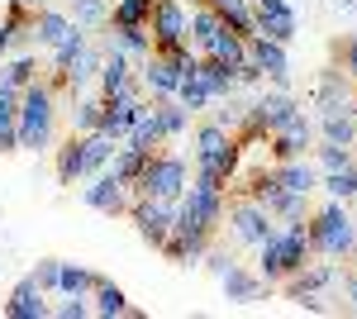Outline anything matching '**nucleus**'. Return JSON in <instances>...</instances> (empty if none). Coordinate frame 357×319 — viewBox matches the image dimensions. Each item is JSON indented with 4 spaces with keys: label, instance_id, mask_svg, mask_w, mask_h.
I'll return each mask as SVG.
<instances>
[{
    "label": "nucleus",
    "instance_id": "obj_24",
    "mask_svg": "<svg viewBox=\"0 0 357 319\" xmlns=\"http://www.w3.org/2000/svg\"><path fill=\"white\" fill-rule=\"evenodd\" d=\"M91 305H96V315H105V319H143L134 305H129V295L119 291L114 281H105V276L96 281V291H91Z\"/></svg>",
    "mask_w": 357,
    "mask_h": 319
},
{
    "label": "nucleus",
    "instance_id": "obj_49",
    "mask_svg": "<svg viewBox=\"0 0 357 319\" xmlns=\"http://www.w3.org/2000/svg\"><path fill=\"white\" fill-rule=\"evenodd\" d=\"M343 281V291H348V305L357 310V272H348V276H338Z\"/></svg>",
    "mask_w": 357,
    "mask_h": 319
},
{
    "label": "nucleus",
    "instance_id": "obj_13",
    "mask_svg": "<svg viewBox=\"0 0 357 319\" xmlns=\"http://www.w3.org/2000/svg\"><path fill=\"white\" fill-rule=\"evenodd\" d=\"M82 195H86V205H91V210L110 214V219H114V214H129V200H134L129 186H124L114 172H96V177H91V186H86Z\"/></svg>",
    "mask_w": 357,
    "mask_h": 319
},
{
    "label": "nucleus",
    "instance_id": "obj_32",
    "mask_svg": "<svg viewBox=\"0 0 357 319\" xmlns=\"http://www.w3.org/2000/svg\"><path fill=\"white\" fill-rule=\"evenodd\" d=\"M210 10H215L234 34H243V38L257 34V20H252V5H248V0H210Z\"/></svg>",
    "mask_w": 357,
    "mask_h": 319
},
{
    "label": "nucleus",
    "instance_id": "obj_18",
    "mask_svg": "<svg viewBox=\"0 0 357 319\" xmlns=\"http://www.w3.org/2000/svg\"><path fill=\"white\" fill-rule=\"evenodd\" d=\"M272 177L281 191H296V195H314L319 191V167L310 158H291V162H272Z\"/></svg>",
    "mask_w": 357,
    "mask_h": 319
},
{
    "label": "nucleus",
    "instance_id": "obj_1",
    "mask_svg": "<svg viewBox=\"0 0 357 319\" xmlns=\"http://www.w3.org/2000/svg\"><path fill=\"white\" fill-rule=\"evenodd\" d=\"M191 153H195V181L229 195L234 181H238V158H243L238 133H229L224 124L205 119V124H195V148Z\"/></svg>",
    "mask_w": 357,
    "mask_h": 319
},
{
    "label": "nucleus",
    "instance_id": "obj_29",
    "mask_svg": "<svg viewBox=\"0 0 357 319\" xmlns=\"http://www.w3.org/2000/svg\"><path fill=\"white\" fill-rule=\"evenodd\" d=\"M200 81L210 86V96H215V101L238 96V77H234V67H224V62H215V57H200Z\"/></svg>",
    "mask_w": 357,
    "mask_h": 319
},
{
    "label": "nucleus",
    "instance_id": "obj_36",
    "mask_svg": "<svg viewBox=\"0 0 357 319\" xmlns=\"http://www.w3.org/2000/svg\"><path fill=\"white\" fill-rule=\"evenodd\" d=\"M96 272L91 267H82V262H62V276H57V291L62 295H91L96 291Z\"/></svg>",
    "mask_w": 357,
    "mask_h": 319
},
{
    "label": "nucleus",
    "instance_id": "obj_52",
    "mask_svg": "<svg viewBox=\"0 0 357 319\" xmlns=\"http://www.w3.org/2000/svg\"><path fill=\"white\" fill-rule=\"evenodd\" d=\"M353 262H357V253H353Z\"/></svg>",
    "mask_w": 357,
    "mask_h": 319
},
{
    "label": "nucleus",
    "instance_id": "obj_41",
    "mask_svg": "<svg viewBox=\"0 0 357 319\" xmlns=\"http://www.w3.org/2000/svg\"><path fill=\"white\" fill-rule=\"evenodd\" d=\"M153 0H110V24H148Z\"/></svg>",
    "mask_w": 357,
    "mask_h": 319
},
{
    "label": "nucleus",
    "instance_id": "obj_22",
    "mask_svg": "<svg viewBox=\"0 0 357 319\" xmlns=\"http://www.w3.org/2000/svg\"><path fill=\"white\" fill-rule=\"evenodd\" d=\"M29 24H33V5L29 0H10L5 20H0V57L10 48H20V43H29Z\"/></svg>",
    "mask_w": 357,
    "mask_h": 319
},
{
    "label": "nucleus",
    "instance_id": "obj_25",
    "mask_svg": "<svg viewBox=\"0 0 357 319\" xmlns=\"http://www.w3.org/2000/svg\"><path fill=\"white\" fill-rule=\"evenodd\" d=\"M105 43L119 48V53H129V57H138V62L153 53V34H148V24H110Z\"/></svg>",
    "mask_w": 357,
    "mask_h": 319
},
{
    "label": "nucleus",
    "instance_id": "obj_23",
    "mask_svg": "<svg viewBox=\"0 0 357 319\" xmlns=\"http://www.w3.org/2000/svg\"><path fill=\"white\" fill-rule=\"evenodd\" d=\"M220 286H224V295L234 300V305H252V300H262V291H267V281L257 276V272H248V267H229L220 276Z\"/></svg>",
    "mask_w": 357,
    "mask_h": 319
},
{
    "label": "nucleus",
    "instance_id": "obj_39",
    "mask_svg": "<svg viewBox=\"0 0 357 319\" xmlns=\"http://www.w3.org/2000/svg\"><path fill=\"white\" fill-rule=\"evenodd\" d=\"M319 191H324L329 200H357V162H353V167H343V172L319 177Z\"/></svg>",
    "mask_w": 357,
    "mask_h": 319
},
{
    "label": "nucleus",
    "instance_id": "obj_50",
    "mask_svg": "<svg viewBox=\"0 0 357 319\" xmlns=\"http://www.w3.org/2000/svg\"><path fill=\"white\" fill-rule=\"evenodd\" d=\"M29 5H33V10H38V5H62V0H29Z\"/></svg>",
    "mask_w": 357,
    "mask_h": 319
},
{
    "label": "nucleus",
    "instance_id": "obj_9",
    "mask_svg": "<svg viewBox=\"0 0 357 319\" xmlns=\"http://www.w3.org/2000/svg\"><path fill=\"white\" fill-rule=\"evenodd\" d=\"M129 224L138 229V239L148 248H162L167 234L176 229V200H162V195H134L129 200Z\"/></svg>",
    "mask_w": 357,
    "mask_h": 319
},
{
    "label": "nucleus",
    "instance_id": "obj_3",
    "mask_svg": "<svg viewBox=\"0 0 357 319\" xmlns=\"http://www.w3.org/2000/svg\"><path fill=\"white\" fill-rule=\"evenodd\" d=\"M310 258H314V253H310V229H305V219H281L272 239L257 243V276H262L267 286H281V281L296 276Z\"/></svg>",
    "mask_w": 357,
    "mask_h": 319
},
{
    "label": "nucleus",
    "instance_id": "obj_47",
    "mask_svg": "<svg viewBox=\"0 0 357 319\" xmlns=\"http://www.w3.org/2000/svg\"><path fill=\"white\" fill-rule=\"evenodd\" d=\"M205 267H210L215 276H224V272L234 267V258H229V253H220V248H205Z\"/></svg>",
    "mask_w": 357,
    "mask_h": 319
},
{
    "label": "nucleus",
    "instance_id": "obj_42",
    "mask_svg": "<svg viewBox=\"0 0 357 319\" xmlns=\"http://www.w3.org/2000/svg\"><path fill=\"white\" fill-rule=\"evenodd\" d=\"M29 81H33V57H29V53L10 57V62H0V86H10V91H24Z\"/></svg>",
    "mask_w": 357,
    "mask_h": 319
},
{
    "label": "nucleus",
    "instance_id": "obj_38",
    "mask_svg": "<svg viewBox=\"0 0 357 319\" xmlns=\"http://www.w3.org/2000/svg\"><path fill=\"white\" fill-rule=\"evenodd\" d=\"M143 162H148V153H138V148H129V143H119L105 172H114V177H119L124 186H134V177H138V172H143Z\"/></svg>",
    "mask_w": 357,
    "mask_h": 319
},
{
    "label": "nucleus",
    "instance_id": "obj_10",
    "mask_svg": "<svg viewBox=\"0 0 357 319\" xmlns=\"http://www.w3.org/2000/svg\"><path fill=\"white\" fill-rule=\"evenodd\" d=\"M267 143H272V148H267L272 162H291V158H310L314 143H319V133H314V119H310L305 110H296L276 133H267Z\"/></svg>",
    "mask_w": 357,
    "mask_h": 319
},
{
    "label": "nucleus",
    "instance_id": "obj_17",
    "mask_svg": "<svg viewBox=\"0 0 357 319\" xmlns=\"http://www.w3.org/2000/svg\"><path fill=\"white\" fill-rule=\"evenodd\" d=\"M357 110V91H353V77H343L338 67H324V77L314 86V110Z\"/></svg>",
    "mask_w": 357,
    "mask_h": 319
},
{
    "label": "nucleus",
    "instance_id": "obj_48",
    "mask_svg": "<svg viewBox=\"0 0 357 319\" xmlns=\"http://www.w3.org/2000/svg\"><path fill=\"white\" fill-rule=\"evenodd\" d=\"M343 67H348V77L357 81V34L348 38V43H343Z\"/></svg>",
    "mask_w": 357,
    "mask_h": 319
},
{
    "label": "nucleus",
    "instance_id": "obj_15",
    "mask_svg": "<svg viewBox=\"0 0 357 319\" xmlns=\"http://www.w3.org/2000/svg\"><path fill=\"white\" fill-rule=\"evenodd\" d=\"M0 315H5V319H48V315H53V305H48V291H43L33 276H24V281L10 291V300L0 305Z\"/></svg>",
    "mask_w": 357,
    "mask_h": 319
},
{
    "label": "nucleus",
    "instance_id": "obj_6",
    "mask_svg": "<svg viewBox=\"0 0 357 319\" xmlns=\"http://www.w3.org/2000/svg\"><path fill=\"white\" fill-rule=\"evenodd\" d=\"M191 186V172H186V158H176V153H148L143 162V172L134 177V186L129 195H162V200H181V191Z\"/></svg>",
    "mask_w": 357,
    "mask_h": 319
},
{
    "label": "nucleus",
    "instance_id": "obj_16",
    "mask_svg": "<svg viewBox=\"0 0 357 319\" xmlns=\"http://www.w3.org/2000/svg\"><path fill=\"white\" fill-rule=\"evenodd\" d=\"M134 57L119 53V48H110V43H100V77H96V86H100V96H119L124 86H134Z\"/></svg>",
    "mask_w": 357,
    "mask_h": 319
},
{
    "label": "nucleus",
    "instance_id": "obj_35",
    "mask_svg": "<svg viewBox=\"0 0 357 319\" xmlns=\"http://www.w3.org/2000/svg\"><path fill=\"white\" fill-rule=\"evenodd\" d=\"M100 110H105V96H72V133H96L100 124Z\"/></svg>",
    "mask_w": 357,
    "mask_h": 319
},
{
    "label": "nucleus",
    "instance_id": "obj_7",
    "mask_svg": "<svg viewBox=\"0 0 357 319\" xmlns=\"http://www.w3.org/2000/svg\"><path fill=\"white\" fill-rule=\"evenodd\" d=\"M224 224H229L234 243L257 248V243H267L276 234V224H281V219H272V210H267L262 200H252V195H243V191H234V195L224 200Z\"/></svg>",
    "mask_w": 357,
    "mask_h": 319
},
{
    "label": "nucleus",
    "instance_id": "obj_14",
    "mask_svg": "<svg viewBox=\"0 0 357 319\" xmlns=\"http://www.w3.org/2000/svg\"><path fill=\"white\" fill-rule=\"evenodd\" d=\"M248 57L257 62V72L272 81V86H286V77H291L286 43H276V38H267V34H248Z\"/></svg>",
    "mask_w": 357,
    "mask_h": 319
},
{
    "label": "nucleus",
    "instance_id": "obj_40",
    "mask_svg": "<svg viewBox=\"0 0 357 319\" xmlns=\"http://www.w3.org/2000/svg\"><path fill=\"white\" fill-rule=\"evenodd\" d=\"M158 119H162V129H167V143L191 129V110L181 105V101H158Z\"/></svg>",
    "mask_w": 357,
    "mask_h": 319
},
{
    "label": "nucleus",
    "instance_id": "obj_44",
    "mask_svg": "<svg viewBox=\"0 0 357 319\" xmlns=\"http://www.w3.org/2000/svg\"><path fill=\"white\" fill-rule=\"evenodd\" d=\"M29 276H33V281H38V286H43V291L53 295V291H57V276H62V258H43V262L33 267V272H29Z\"/></svg>",
    "mask_w": 357,
    "mask_h": 319
},
{
    "label": "nucleus",
    "instance_id": "obj_27",
    "mask_svg": "<svg viewBox=\"0 0 357 319\" xmlns=\"http://www.w3.org/2000/svg\"><path fill=\"white\" fill-rule=\"evenodd\" d=\"M57 181L62 186H77L86 181V153H82V133H72L62 148H57Z\"/></svg>",
    "mask_w": 357,
    "mask_h": 319
},
{
    "label": "nucleus",
    "instance_id": "obj_33",
    "mask_svg": "<svg viewBox=\"0 0 357 319\" xmlns=\"http://www.w3.org/2000/svg\"><path fill=\"white\" fill-rule=\"evenodd\" d=\"M114 138H105V133L96 129V133H82V153H86V177H96V172H105L114 158Z\"/></svg>",
    "mask_w": 357,
    "mask_h": 319
},
{
    "label": "nucleus",
    "instance_id": "obj_45",
    "mask_svg": "<svg viewBox=\"0 0 357 319\" xmlns=\"http://www.w3.org/2000/svg\"><path fill=\"white\" fill-rule=\"evenodd\" d=\"M53 315L57 319H86V315H96V305H91V295H67L62 305H53Z\"/></svg>",
    "mask_w": 357,
    "mask_h": 319
},
{
    "label": "nucleus",
    "instance_id": "obj_26",
    "mask_svg": "<svg viewBox=\"0 0 357 319\" xmlns=\"http://www.w3.org/2000/svg\"><path fill=\"white\" fill-rule=\"evenodd\" d=\"M224 29V20L210 10V5H191V15H186V38H191L195 53H205L210 43H215V34Z\"/></svg>",
    "mask_w": 357,
    "mask_h": 319
},
{
    "label": "nucleus",
    "instance_id": "obj_12",
    "mask_svg": "<svg viewBox=\"0 0 357 319\" xmlns=\"http://www.w3.org/2000/svg\"><path fill=\"white\" fill-rule=\"evenodd\" d=\"M248 5H252L257 34H267V38H276V43H291V38H296L301 20H296V10H291L286 0H248Z\"/></svg>",
    "mask_w": 357,
    "mask_h": 319
},
{
    "label": "nucleus",
    "instance_id": "obj_34",
    "mask_svg": "<svg viewBox=\"0 0 357 319\" xmlns=\"http://www.w3.org/2000/svg\"><path fill=\"white\" fill-rule=\"evenodd\" d=\"M86 43H91V29H82V24H72V29H67V38H62V43L53 48V81L62 77V72H67L72 62H77V53H82Z\"/></svg>",
    "mask_w": 357,
    "mask_h": 319
},
{
    "label": "nucleus",
    "instance_id": "obj_28",
    "mask_svg": "<svg viewBox=\"0 0 357 319\" xmlns=\"http://www.w3.org/2000/svg\"><path fill=\"white\" fill-rule=\"evenodd\" d=\"M200 57H215V62H224V67H238V62L248 57V38H243V34H234V29L224 24L220 34H215V43H210V48H205Z\"/></svg>",
    "mask_w": 357,
    "mask_h": 319
},
{
    "label": "nucleus",
    "instance_id": "obj_51",
    "mask_svg": "<svg viewBox=\"0 0 357 319\" xmlns=\"http://www.w3.org/2000/svg\"><path fill=\"white\" fill-rule=\"evenodd\" d=\"M191 5H210V0H191Z\"/></svg>",
    "mask_w": 357,
    "mask_h": 319
},
{
    "label": "nucleus",
    "instance_id": "obj_8",
    "mask_svg": "<svg viewBox=\"0 0 357 319\" xmlns=\"http://www.w3.org/2000/svg\"><path fill=\"white\" fill-rule=\"evenodd\" d=\"M195 67H200V53H191V57L148 53V57H143V72H138L143 96H148V101H172V96H176V86H181V77L195 72Z\"/></svg>",
    "mask_w": 357,
    "mask_h": 319
},
{
    "label": "nucleus",
    "instance_id": "obj_30",
    "mask_svg": "<svg viewBox=\"0 0 357 319\" xmlns=\"http://www.w3.org/2000/svg\"><path fill=\"white\" fill-rule=\"evenodd\" d=\"M15 124H20V91L0 86V153H15V148H20Z\"/></svg>",
    "mask_w": 357,
    "mask_h": 319
},
{
    "label": "nucleus",
    "instance_id": "obj_21",
    "mask_svg": "<svg viewBox=\"0 0 357 319\" xmlns=\"http://www.w3.org/2000/svg\"><path fill=\"white\" fill-rule=\"evenodd\" d=\"M67 29H72V15H62L57 5H38V10H33V24H29V38L53 53L57 43L67 38Z\"/></svg>",
    "mask_w": 357,
    "mask_h": 319
},
{
    "label": "nucleus",
    "instance_id": "obj_19",
    "mask_svg": "<svg viewBox=\"0 0 357 319\" xmlns=\"http://www.w3.org/2000/svg\"><path fill=\"white\" fill-rule=\"evenodd\" d=\"M124 143L138 148V153H158L167 143V129H162V119H158V101H148V105L138 110V119H134V129L124 133Z\"/></svg>",
    "mask_w": 357,
    "mask_h": 319
},
{
    "label": "nucleus",
    "instance_id": "obj_2",
    "mask_svg": "<svg viewBox=\"0 0 357 319\" xmlns=\"http://www.w3.org/2000/svg\"><path fill=\"white\" fill-rule=\"evenodd\" d=\"M57 133V81L53 77H33L20 91V124H15V138L20 148L15 153H43Z\"/></svg>",
    "mask_w": 357,
    "mask_h": 319
},
{
    "label": "nucleus",
    "instance_id": "obj_11",
    "mask_svg": "<svg viewBox=\"0 0 357 319\" xmlns=\"http://www.w3.org/2000/svg\"><path fill=\"white\" fill-rule=\"evenodd\" d=\"M186 5L181 0H153V20H148V34H153V53H172L176 43H186Z\"/></svg>",
    "mask_w": 357,
    "mask_h": 319
},
{
    "label": "nucleus",
    "instance_id": "obj_31",
    "mask_svg": "<svg viewBox=\"0 0 357 319\" xmlns=\"http://www.w3.org/2000/svg\"><path fill=\"white\" fill-rule=\"evenodd\" d=\"M172 101H181V105L191 110V114H205V110L215 105V96H210V86L200 81V67L181 77V86H176V96H172Z\"/></svg>",
    "mask_w": 357,
    "mask_h": 319
},
{
    "label": "nucleus",
    "instance_id": "obj_20",
    "mask_svg": "<svg viewBox=\"0 0 357 319\" xmlns=\"http://www.w3.org/2000/svg\"><path fill=\"white\" fill-rule=\"evenodd\" d=\"M314 133H319V143H348L357 148V110H319V119H314Z\"/></svg>",
    "mask_w": 357,
    "mask_h": 319
},
{
    "label": "nucleus",
    "instance_id": "obj_4",
    "mask_svg": "<svg viewBox=\"0 0 357 319\" xmlns=\"http://www.w3.org/2000/svg\"><path fill=\"white\" fill-rule=\"evenodd\" d=\"M310 229V253L329 258V262H348L357 253V219L348 214V200H324L319 210L305 214Z\"/></svg>",
    "mask_w": 357,
    "mask_h": 319
},
{
    "label": "nucleus",
    "instance_id": "obj_43",
    "mask_svg": "<svg viewBox=\"0 0 357 319\" xmlns=\"http://www.w3.org/2000/svg\"><path fill=\"white\" fill-rule=\"evenodd\" d=\"M77 5V20L72 24H82V29H110V0H72Z\"/></svg>",
    "mask_w": 357,
    "mask_h": 319
},
{
    "label": "nucleus",
    "instance_id": "obj_5",
    "mask_svg": "<svg viewBox=\"0 0 357 319\" xmlns=\"http://www.w3.org/2000/svg\"><path fill=\"white\" fill-rule=\"evenodd\" d=\"M224 200H229L224 191L191 181L176 200V234H186L195 243H215V234L224 229Z\"/></svg>",
    "mask_w": 357,
    "mask_h": 319
},
{
    "label": "nucleus",
    "instance_id": "obj_37",
    "mask_svg": "<svg viewBox=\"0 0 357 319\" xmlns=\"http://www.w3.org/2000/svg\"><path fill=\"white\" fill-rule=\"evenodd\" d=\"M353 162H357V148H348V143H319V148H314V167H319V177L343 172V167H353Z\"/></svg>",
    "mask_w": 357,
    "mask_h": 319
},
{
    "label": "nucleus",
    "instance_id": "obj_46",
    "mask_svg": "<svg viewBox=\"0 0 357 319\" xmlns=\"http://www.w3.org/2000/svg\"><path fill=\"white\" fill-rule=\"evenodd\" d=\"M234 77H238V91H243V86H262V72H257V62H252V57H243V62H238V67H234Z\"/></svg>",
    "mask_w": 357,
    "mask_h": 319
}]
</instances>
